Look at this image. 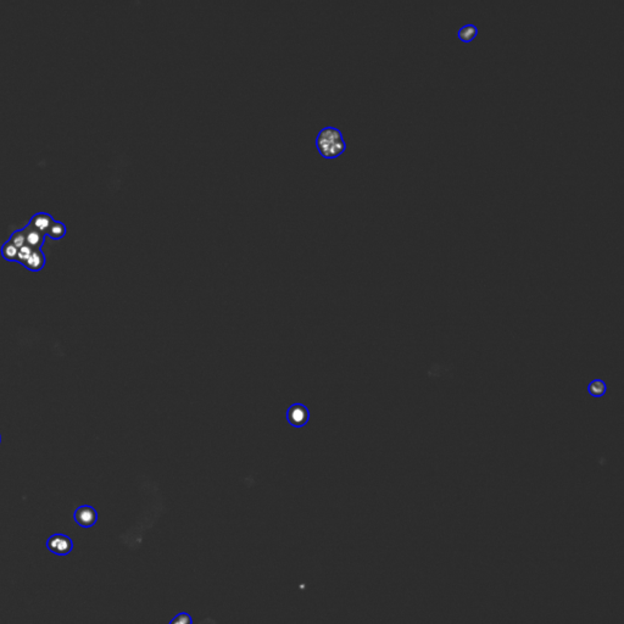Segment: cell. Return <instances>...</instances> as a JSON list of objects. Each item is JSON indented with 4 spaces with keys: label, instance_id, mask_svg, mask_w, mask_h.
<instances>
[{
    "label": "cell",
    "instance_id": "1",
    "mask_svg": "<svg viewBox=\"0 0 624 624\" xmlns=\"http://www.w3.org/2000/svg\"><path fill=\"white\" fill-rule=\"evenodd\" d=\"M317 144L324 155H338L345 148L340 132L332 128H326L319 133Z\"/></svg>",
    "mask_w": 624,
    "mask_h": 624
},
{
    "label": "cell",
    "instance_id": "2",
    "mask_svg": "<svg viewBox=\"0 0 624 624\" xmlns=\"http://www.w3.org/2000/svg\"><path fill=\"white\" fill-rule=\"evenodd\" d=\"M477 34V27L474 25H465L457 31V39L462 43H471Z\"/></svg>",
    "mask_w": 624,
    "mask_h": 624
},
{
    "label": "cell",
    "instance_id": "3",
    "mask_svg": "<svg viewBox=\"0 0 624 624\" xmlns=\"http://www.w3.org/2000/svg\"><path fill=\"white\" fill-rule=\"evenodd\" d=\"M602 386H603V384L600 383V381H594V383L591 384V388H593L594 393H595V392L600 393V392H601V389H602Z\"/></svg>",
    "mask_w": 624,
    "mask_h": 624
}]
</instances>
